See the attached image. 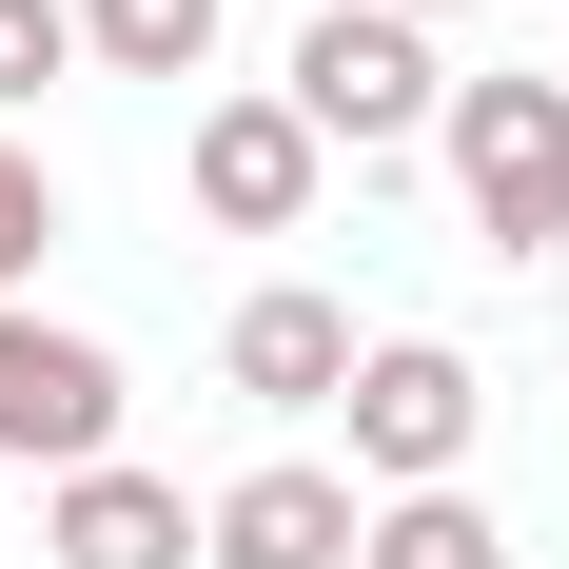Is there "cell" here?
Returning <instances> with one entry per match:
<instances>
[{
    "instance_id": "cell-4",
    "label": "cell",
    "mask_w": 569,
    "mask_h": 569,
    "mask_svg": "<svg viewBox=\"0 0 569 569\" xmlns=\"http://www.w3.org/2000/svg\"><path fill=\"white\" fill-rule=\"evenodd\" d=\"M99 452H118V353L20 295V315H0V471L59 491V471H99Z\"/></svg>"
},
{
    "instance_id": "cell-13",
    "label": "cell",
    "mask_w": 569,
    "mask_h": 569,
    "mask_svg": "<svg viewBox=\"0 0 569 569\" xmlns=\"http://www.w3.org/2000/svg\"><path fill=\"white\" fill-rule=\"evenodd\" d=\"M373 20H412V40H432V20H471V0H373Z\"/></svg>"
},
{
    "instance_id": "cell-12",
    "label": "cell",
    "mask_w": 569,
    "mask_h": 569,
    "mask_svg": "<svg viewBox=\"0 0 569 569\" xmlns=\"http://www.w3.org/2000/svg\"><path fill=\"white\" fill-rule=\"evenodd\" d=\"M40 79H79V0H0V138L40 118Z\"/></svg>"
},
{
    "instance_id": "cell-6",
    "label": "cell",
    "mask_w": 569,
    "mask_h": 569,
    "mask_svg": "<svg viewBox=\"0 0 569 569\" xmlns=\"http://www.w3.org/2000/svg\"><path fill=\"white\" fill-rule=\"evenodd\" d=\"M353 530H373V491H353V471L256 452L217 511H197V569H353Z\"/></svg>"
},
{
    "instance_id": "cell-9",
    "label": "cell",
    "mask_w": 569,
    "mask_h": 569,
    "mask_svg": "<svg viewBox=\"0 0 569 569\" xmlns=\"http://www.w3.org/2000/svg\"><path fill=\"white\" fill-rule=\"evenodd\" d=\"M217 20L236 0H79V59H99V79H197Z\"/></svg>"
},
{
    "instance_id": "cell-5",
    "label": "cell",
    "mask_w": 569,
    "mask_h": 569,
    "mask_svg": "<svg viewBox=\"0 0 569 569\" xmlns=\"http://www.w3.org/2000/svg\"><path fill=\"white\" fill-rule=\"evenodd\" d=\"M315 197H335V158H315V118H295L276 79L197 99V217H217V236H295Z\"/></svg>"
},
{
    "instance_id": "cell-14",
    "label": "cell",
    "mask_w": 569,
    "mask_h": 569,
    "mask_svg": "<svg viewBox=\"0 0 569 569\" xmlns=\"http://www.w3.org/2000/svg\"><path fill=\"white\" fill-rule=\"evenodd\" d=\"M0 569H20V550H0Z\"/></svg>"
},
{
    "instance_id": "cell-8",
    "label": "cell",
    "mask_w": 569,
    "mask_h": 569,
    "mask_svg": "<svg viewBox=\"0 0 569 569\" xmlns=\"http://www.w3.org/2000/svg\"><path fill=\"white\" fill-rule=\"evenodd\" d=\"M353 353H373V335H353L315 276H256V295H236V335H217V373H236L256 412H335V393H353Z\"/></svg>"
},
{
    "instance_id": "cell-2",
    "label": "cell",
    "mask_w": 569,
    "mask_h": 569,
    "mask_svg": "<svg viewBox=\"0 0 569 569\" xmlns=\"http://www.w3.org/2000/svg\"><path fill=\"white\" fill-rule=\"evenodd\" d=\"M276 99L315 118V158H412L432 138V99H452V59L412 40V20H373V0H315L276 59Z\"/></svg>"
},
{
    "instance_id": "cell-10",
    "label": "cell",
    "mask_w": 569,
    "mask_h": 569,
    "mask_svg": "<svg viewBox=\"0 0 569 569\" xmlns=\"http://www.w3.org/2000/svg\"><path fill=\"white\" fill-rule=\"evenodd\" d=\"M353 569H530V550L471 511V491H393V511L353 530Z\"/></svg>"
},
{
    "instance_id": "cell-7",
    "label": "cell",
    "mask_w": 569,
    "mask_h": 569,
    "mask_svg": "<svg viewBox=\"0 0 569 569\" xmlns=\"http://www.w3.org/2000/svg\"><path fill=\"white\" fill-rule=\"evenodd\" d=\"M40 569H197V491L138 471V452L59 471V491H40Z\"/></svg>"
},
{
    "instance_id": "cell-11",
    "label": "cell",
    "mask_w": 569,
    "mask_h": 569,
    "mask_svg": "<svg viewBox=\"0 0 569 569\" xmlns=\"http://www.w3.org/2000/svg\"><path fill=\"white\" fill-rule=\"evenodd\" d=\"M40 256H59V158H40V138H0V315L40 295Z\"/></svg>"
},
{
    "instance_id": "cell-15",
    "label": "cell",
    "mask_w": 569,
    "mask_h": 569,
    "mask_svg": "<svg viewBox=\"0 0 569 569\" xmlns=\"http://www.w3.org/2000/svg\"><path fill=\"white\" fill-rule=\"evenodd\" d=\"M550 79H569V59H550Z\"/></svg>"
},
{
    "instance_id": "cell-3",
    "label": "cell",
    "mask_w": 569,
    "mask_h": 569,
    "mask_svg": "<svg viewBox=\"0 0 569 569\" xmlns=\"http://www.w3.org/2000/svg\"><path fill=\"white\" fill-rule=\"evenodd\" d=\"M335 432H353V491H373V511H393V491H471L491 373H471L452 335H373V353H353V393H335Z\"/></svg>"
},
{
    "instance_id": "cell-1",
    "label": "cell",
    "mask_w": 569,
    "mask_h": 569,
    "mask_svg": "<svg viewBox=\"0 0 569 569\" xmlns=\"http://www.w3.org/2000/svg\"><path fill=\"white\" fill-rule=\"evenodd\" d=\"M432 158H452V197H471L491 256L569 276V79H452L432 99Z\"/></svg>"
}]
</instances>
